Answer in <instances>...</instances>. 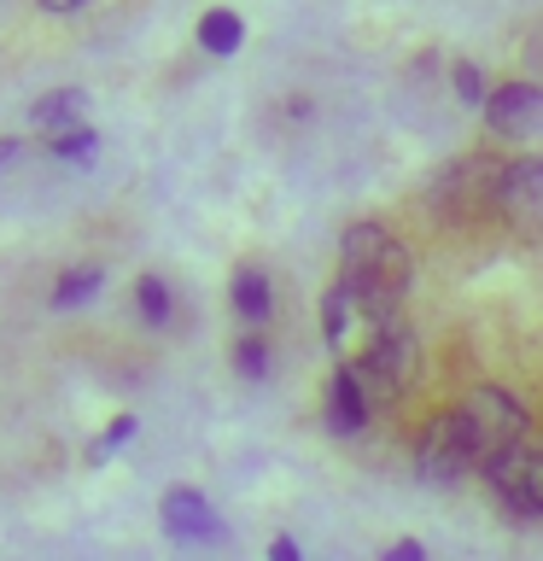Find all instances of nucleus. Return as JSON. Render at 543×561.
<instances>
[{
    "mask_svg": "<svg viewBox=\"0 0 543 561\" xmlns=\"http://www.w3.org/2000/svg\"><path fill=\"white\" fill-rule=\"evenodd\" d=\"M339 275H350L368 293H380L385 305H403L409 280H415V257L385 222H350L339 240Z\"/></svg>",
    "mask_w": 543,
    "mask_h": 561,
    "instance_id": "1",
    "label": "nucleus"
},
{
    "mask_svg": "<svg viewBox=\"0 0 543 561\" xmlns=\"http://www.w3.org/2000/svg\"><path fill=\"white\" fill-rule=\"evenodd\" d=\"M392 322H403V305H385L380 293L357 287L350 275H339L333 287L322 293V328H327V345L339 351V363H357L374 351V340Z\"/></svg>",
    "mask_w": 543,
    "mask_h": 561,
    "instance_id": "2",
    "label": "nucleus"
},
{
    "mask_svg": "<svg viewBox=\"0 0 543 561\" xmlns=\"http://www.w3.org/2000/svg\"><path fill=\"white\" fill-rule=\"evenodd\" d=\"M455 415H462V433H467V450L473 462H497L502 450L525 445V427H532V415H525V403L515 392H502V386H473V392L455 403Z\"/></svg>",
    "mask_w": 543,
    "mask_h": 561,
    "instance_id": "3",
    "label": "nucleus"
},
{
    "mask_svg": "<svg viewBox=\"0 0 543 561\" xmlns=\"http://www.w3.org/2000/svg\"><path fill=\"white\" fill-rule=\"evenodd\" d=\"M345 368L357 375L368 410H392V403H403V392H409L415 375H420V340H415V328L392 322V328L374 340V351H368V357L345 363Z\"/></svg>",
    "mask_w": 543,
    "mask_h": 561,
    "instance_id": "4",
    "label": "nucleus"
},
{
    "mask_svg": "<svg viewBox=\"0 0 543 561\" xmlns=\"http://www.w3.org/2000/svg\"><path fill=\"white\" fill-rule=\"evenodd\" d=\"M497 217L520 240H543V152H520L497 164Z\"/></svg>",
    "mask_w": 543,
    "mask_h": 561,
    "instance_id": "5",
    "label": "nucleus"
},
{
    "mask_svg": "<svg viewBox=\"0 0 543 561\" xmlns=\"http://www.w3.org/2000/svg\"><path fill=\"white\" fill-rule=\"evenodd\" d=\"M467 468H480V462H473V450H467L462 415L432 410L427 421H420V433H415V473L427 485H455Z\"/></svg>",
    "mask_w": 543,
    "mask_h": 561,
    "instance_id": "6",
    "label": "nucleus"
},
{
    "mask_svg": "<svg viewBox=\"0 0 543 561\" xmlns=\"http://www.w3.org/2000/svg\"><path fill=\"white\" fill-rule=\"evenodd\" d=\"M485 485L515 520H543V450L532 445H515L502 450L497 462H485Z\"/></svg>",
    "mask_w": 543,
    "mask_h": 561,
    "instance_id": "7",
    "label": "nucleus"
},
{
    "mask_svg": "<svg viewBox=\"0 0 543 561\" xmlns=\"http://www.w3.org/2000/svg\"><path fill=\"white\" fill-rule=\"evenodd\" d=\"M485 123L508 140L543 129V88L538 82H497L485 100Z\"/></svg>",
    "mask_w": 543,
    "mask_h": 561,
    "instance_id": "8",
    "label": "nucleus"
},
{
    "mask_svg": "<svg viewBox=\"0 0 543 561\" xmlns=\"http://www.w3.org/2000/svg\"><path fill=\"white\" fill-rule=\"evenodd\" d=\"M164 533L170 538H182V543H210V538H222V520H217V508L205 503V491H193V485H170L164 491Z\"/></svg>",
    "mask_w": 543,
    "mask_h": 561,
    "instance_id": "9",
    "label": "nucleus"
},
{
    "mask_svg": "<svg viewBox=\"0 0 543 561\" xmlns=\"http://www.w3.org/2000/svg\"><path fill=\"white\" fill-rule=\"evenodd\" d=\"M228 305H234V316L245 328H263L275 316V287H269V275L257 270V263H240L234 280H228Z\"/></svg>",
    "mask_w": 543,
    "mask_h": 561,
    "instance_id": "10",
    "label": "nucleus"
},
{
    "mask_svg": "<svg viewBox=\"0 0 543 561\" xmlns=\"http://www.w3.org/2000/svg\"><path fill=\"white\" fill-rule=\"evenodd\" d=\"M368 398H362V386H357V375L339 363V375L327 380V427L333 433H362L368 427Z\"/></svg>",
    "mask_w": 543,
    "mask_h": 561,
    "instance_id": "11",
    "label": "nucleus"
},
{
    "mask_svg": "<svg viewBox=\"0 0 543 561\" xmlns=\"http://www.w3.org/2000/svg\"><path fill=\"white\" fill-rule=\"evenodd\" d=\"M82 112H88L82 88H53L47 100L30 105V123H35V129H47V135H65V129H77V123H82Z\"/></svg>",
    "mask_w": 543,
    "mask_h": 561,
    "instance_id": "12",
    "label": "nucleus"
},
{
    "mask_svg": "<svg viewBox=\"0 0 543 561\" xmlns=\"http://www.w3.org/2000/svg\"><path fill=\"white\" fill-rule=\"evenodd\" d=\"M240 42H245V24L228 7H217V12H205L199 18V47L205 53H217V59H228V53H240Z\"/></svg>",
    "mask_w": 543,
    "mask_h": 561,
    "instance_id": "13",
    "label": "nucleus"
},
{
    "mask_svg": "<svg viewBox=\"0 0 543 561\" xmlns=\"http://www.w3.org/2000/svg\"><path fill=\"white\" fill-rule=\"evenodd\" d=\"M100 270L94 263H82V270H65L59 275V287H53V310H77V305H88V298L100 293Z\"/></svg>",
    "mask_w": 543,
    "mask_h": 561,
    "instance_id": "14",
    "label": "nucleus"
},
{
    "mask_svg": "<svg viewBox=\"0 0 543 561\" xmlns=\"http://www.w3.org/2000/svg\"><path fill=\"white\" fill-rule=\"evenodd\" d=\"M135 310L147 328H170V287L158 275H140L135 280Z\"/></svg>",
    "mask_w": 543,
    "mask_h": 561,
    "instance_id": "15",
    "label": "nucleus"
},
{
    "mask_svg": "<svg viewBox=\"0 0 543 561\" xmlns=\"http://www.w3.org/2000/svg\"><path fill=\"white\" fill-rule=\"evenodd\" d=\"M450 88H455V100H462V105H473V112H485L490 82H485V70L473 65V59H455V65H450Z\"/></svg>",
    "mask_w": 543,
    "mask_h": 561,
    "instance_id": "16",
    "label": "nucleus"
},
{
    "mask_svg": "<svg viewBox=\"0 0 543 561\" xmlns=\"http://www.w3.org/2000/svg\"><path fill=\"white\" fill-rule=\"evenodd\" d=\"M53 158H65V164H94V158H100V135L88 129V123H77V129L53 135Z\"/></svg>",
    "mask_w": 543,
    "mask_h": 561,
    "instance_id": "17",
    "label": "nucleus"
},
{
    "mask_svg": "<svg viewBox=\"0 0 543 561\" xmlns=\"http://www.w3.org/2000/svg\"><path fill=\"white\" fill-rule=\"evenodd\" d=\"M234 368L245 380H263L269 375V345H263V333H245V340L234 345Z\"/></svg>",
    "mask_w": 543,
    "mask_h": 561,
    "instance_id": "18",
    "label": "nucleus"
},
{
    "mask_svg": "<svg viewBox=\"0 0 543 561\" xmlns=\"http://www.w3.org/2000/svg\"><path fill=\"white\" fill-rule=\"evenodd\" d=\"M135 427H140L135 415H112V427H105V438H100V445H88V462L100 468L112 450H123V445H129V438H135Z\"/></svg>",
    "mask_w": 543,
    "mask_h": 561,
    "instance_id": "19",
    "label": "nucleus"
},
{
    "mask_svg": "<svg viewBox=\"0 0 543 561\" xmlns=\"http://www.w3.org/2000/svg\"><path fill=\"white\" fill-rule=\"evenodd\" d=\"M385 561H427V543H420V538H397L392 550H385Z\"/></svg>",
    "mask_w": 543,
    "mask_h": 561,
    "instance_id": "20",
    "label": "nucleus"
},
{
    "mask_svg": "<svg viewBox=\"0 0 543 561\" xmlns=\"http://www.w3.org/2000/svg\"><path fill=\"white\" fill-rule=\"evenodd\" d=\"M269 561H304V550H298L292 538H275V543H269Z\"/></svg>",
    "mask_w": 543,
    "mask_h": 561,
    "instance_id": "21",
    "label": "nucleus"
},
{
    "mask_svg": "<svg viewBox=\"0 0 543 561\" xmlns=\"http://www.w3.org/2000/svg\"><path fill=\"white\" fill-rule=\"evenodd\" d=\"M35 7H42V12H82L88 0H35Z\"/></svg>",
    "mask_w": 543,
    "mask_h": 561,
    "instance_id": "22",
    "label": "nucleus"
},
{
    "mask_svg": "<svg viewBox=\"0 0 543 561\" xmlns=\"http://www.w3.org/2000/svg\"><path fill=\"white\" fill-rule=\"evenodd\" d=\"M18 147H24V140H12V135H0V170H7V164H12V158H18Z\"/></svg>",
    "mask_w": 543,
    "mask_h": 561,
    "instance_id": "23",
    "label": "nucleus"
}]
</instances>
